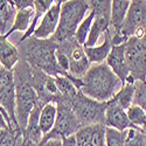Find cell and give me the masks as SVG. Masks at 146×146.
Listing matches in <instances>:
<instances>
[{
    "instance_id": "5bb4252c",
    "label": "cell",
    "mask_w": 146,
    "mask_h": 146,
    "mask_svg": "<svg viewBox=\"0 0 146 146\" xmlns=\"http://www.w3.org/2000/svg\"><path fill=\"white\" fill-rule=\"evenodd\" d=\"M105 126L116 129L118 131H126L129 129H133L132 124L129 120L126 111L112 101L106 102Z\"/></svg>"
},
{
    "instance_id": "2e32d148",
    "label": "cell",
    "mask_w": 146,
    "mask_h": 146,
    "mask_svg": "<svg viewBox=\"0 0 146 146\" xmlns=\"http://www.w3.org/2000/svg\"><path fill=\"white\" fill-rule=\"evenodd\" d=\"M20 56L18 47L14 46L7 35H0V63L6 69L12 70L19 62Z\"/></svg>"
},
{
    "instance_id": "6da1fadb",
    "label": "cell",
    "mask_w": 146,
    "mask_h": 146,
    "mask_svg": "<svg viewBox=\"0 0 146 146\" xmlns=\"http://www.w3.org/2000/svg\"><path fill=\"white\" fill-rule=\"evenodd\" d=\"M18 50L20 60L27 62L31 67L40 69L47 75L58 76L63 75L67 76L66 72L60 68L56 61V49L57 43L50 39H36L34 36L19 41Z\"/></svg>"
},
{
    "instance_id": "d4e9b609",
    "label": "cell",
    "mask_w": 146,
    "mask_h": 146,
    "mask_svg": "<svg viewBox=\"0 0 146 146\" xmlns=\"http://www.w3.org/2000/svg\"><path fill=\"white\" fill-rule=\"evenodd\" d=\"M22 131L18 127L0 130V146H21Z\"/></svg>"
},
{
    "instance_id": "5b68a950",
    "label": "cell",
    "mask_w": 146,
    "mask_h": 146,
    "mask_svg": "<svg viewBox=\"0 0 146 146\" xmlns=\"http://www.w3.org/2000/svg\"><path fill=\"white\" fill-rule=\"evenodd\" d=\"M125 57L130 70L126 83L146 80V35L131 36L125 42Z\"/></svg>"
},
{
    "instance_id": "30bf717a",
    "label": "cell",
    "mask_w": 146,
    "mask_h": 146,
    "mask_svg": "<svg viewBox=\"0 0 146 146\" xmlns=\"http://www.w3.org/2000/svg\"><path fill=\"white\" fill-rule=\"evenodd\" d=\"M60 13H61V4L57 3L47 11V13L40 20L38 27L35 28L32 36L41 40L50 39L57 29L60 21Z\"/></svg>"
},
{
    "instance_id": "9c48e42d",
    "label": "cell",
    "mask_w": 146,
    "mask_h": 146,
    "mask_svg": "<svg viewBox=\"0 0 146 146\" xmlns=\"http://www.w3.org/2000/svg\"><path fill=\"white\" fill-rule=\"evenodd\" d=\"M0 106L8 113L13 124L19 127L15 116V81L13 70L0 67ZM20 129V127H19Z\"/></svg>"
},
{
    "instance_id": "4316f807",
    "label": "cell",
    "mask_w": 146,
    "mask_h": 146,
    "mask_svg": "<svg viewBox=\"0 0 146 146\" xmlns=\"http://www.w3.org/2000/svg\"><path fill=\"white\" fill-rule=\"evenodd\" d=\"M127 136L126 131H118L112 127H108L105 130V146H125Z\"/></svg>"
},
{
    "instance_id": "ba28073f",
    "label": "cell",
    "mask_w": 146,
    "mask_h": 146,
    "mask_svg": "<svg viewBox=\"0 0 146 146\" xmlns=\"http://www.w3.org/2000/svg\"><path fill=\"white\" fill-rule=\"evenodd\" d=\"M57 48L66 53L69 58L68 75L74 78L81 80L91 67L90 61L88 60V56L84 52V47L81 46L75 38H71L62 41L61 43H57Z\"/></svg>"
},
{
    "instance_id": "e575fe53",
    "label": "cell",
    "mask_w": 146,
    "mask_h": 146,
    "mask_svg": "<svg viewBox=\"0 0 146 146\" xmlns=\"http://www.w3.org/2000/svg\"><path fill=\"white\" fill-rule=\"evenodd\" d=\"M64 1H68V0H62V3H64Z\"/></svg>"
},
{
    "instance_id": "277c9868",
    "label": "cell",
    "mask_w": 146,
    "mask_h": 146,
    "mask_svg": "<svg viewBox=\"0 0 146 146\" xmlns=\"http://www.w3.org/2000/svg\"><path fill=\"white\" fill-rule=\"evenodd\" d=\"M146 35V1L132 0L126 17L118 32L111 34L112 44L125 43L131 36L143 38Z\"/></svg>"
},
{
    "instance_id": "8fae6325",
    "label": "cell",
    "mask_w": 146,
    "mask_h": 146,
    "mask_svg": "<svg viewBox=\"0 0 146 146\" xmlns=\"http://www.w3.org/2000/svg\"><path fill=\"white\" fill-rule=\"evenodd\" d=\"M43 105L44 104H42L39 101V103L35 105L33 111L31 112L26 129L22 131L21 146H38L41 143L43 138V133L41 132V129L39 125V118H40V112Z\"/></svg>"
},
{
    "instance_id": "d590c367",
    "label": "cell",
    "mask_w": 146,
    "mask_h": 146,
    "mask_svg": "<svg viewBox=\"0 0 146 146\" xmlns=\"http://www.w3.org/2000/svg\"><path fill=\"white\" fill-rule=\"evenodd\" d=\"M0 67H1V63H0Z\"/></svg>"
},
{
    "instance_id": "d6a6232c",
    "label": "cell",
    "mask_w": 146,
    "mask_h": 146,
    "mask_svg": "<svg viewBox=\"0 0 146 146\" xmlns=\"http://www.w3.org/2000/svg\"><path fill=\"white\" fill-rule=\"evenodd\" d=\"M38 146H62V139L60 138H42Z\"/></svg>"
},
{
    "instance_id": "d6986e66",
    "label": "cell",
    "mask_w": 146,
    "mask_h": 146,
    "mask_svg": "<svg viewBox=\"0 0 146 146\" xmlns=\"http://www.w3.org/2000/svg\"><path fill=\"white\" fill-rule=\"evenodd\" d=\"M56 117H57V105L54 102L47 103L42 106L40 118H39V125L41 129V132L43 133V137L49 133L56 123Z\"/></svg>"
},
{
    "instance_id": "e0dca14e",
    "label": "cell",
    "mask_w": 146,
    "mask_h": 146,
    "mask_svg": "<svg viewBox=\"0 0 146 146\" xmlns=\"http://www.w3.org/2000/svg\"><path fill=\"white\" fill-rule=\"evenodd\" d=\"M132 0H112L111 1V13H110V33L113 34L119 31L123 23L126 13L130 8Z\"/></svg>"
},
{
    "instance_id": "f546056e",
    "label": "cell",
    "mask_w": 146,
    "mask_h": 146,
    "mask_svg": "<svg viewBox=\"0 0 146 146\" xmlns=\"http://www.w3.org/2000/svg\"><path fill=\"white\" fill-rule=\"evenodd\" d=\"M125 146H146V135L136 129H129Z\"/></svg>"
},
{
    "instance_id": "f1b7e54d",
    "label": "cell",
    "mask_w": 146,
    "mask_h": 146,
    "mask_svg": "<svg viewBox=\"0 0 146 146\" xmlns=\"http://www.w3.org/2000/svg\"><path fill=\"white\" fill-rule=\"evenodd\" d=\"M135 96L133 104L140 106L146 112V80L136 81L135 83Z\"/></svg>"
},
{
    "instance_id": "cb8c5ba5",
    "label": "cell",
    "mask_w": 146,
    "mask_h": 146,
    "mask_svg": "<svg viewBox=\"0 0 146 146\" xmlns=\"http://www.w3.org/2000/svg\"><path fill=\"white\" fill-rule=\"evenodd\" d=\"M133 96H135V84L125 83L121 87V89L115 95L113 98H111L110 101L118 104L125 111H127V109L133 104Z\"/></svg>"
},
{
    "instance_id": "ffe728a7",
    "label": "cell",
    "mask_w": 146,
    "mask_h": 146,
    "mask_svg": "<svg viewBox=\"0 0 146 146\" xmlns=\"http://www.w3.org/2000/svg\"><path fill=\"white\" fill-rule=\"evenodd\" d=\"M57 4V0H34V18H33V21H32V25L29 27V29L23 34L21 38H20V41L25 40L27 38H29V36L33 35L35 28L38 27L40 20L42 19V17L47 13V11L53 5Z\"/></svg>"
},
{
    "instance_id": "8992f818",
    "label": "cell",
    "mask_w": 146,
    "mask_h": 146,
    "mask_svg": "<svg viewBox=\"0 0 146 146\" xmlns=\"http://www.w3.org/2000/svg\"><path fill=\"white\" fill-rule=\"evenodd\" d=\"M71 108L82 126L91 124L105 125L106 102H98L92 100L80 90L71 103Z\"/></svg>"
},
{
    "instance_id": "603a6c76",
    "label": "cell",
    "mask_w": 146,
    "mask_h": 146,
    "mask_svg": "<svg viewBox=\"0 0 146 146\" xmlns=\"http://www.w3.org/2000/svg\"><path fill=\"white\" fill-rule=\"evenodd\" d=\"M34 18V8H26L18 11L14 23L12 26L11 31L6 34L7 36H11L14 32H27L32 25V21Z\"/></svg>"
},
{
    "instance_id": "52a82bcc",
    "label": "cell",
    "mask_w": 146,
    "mask_h": 146,
    "mask_svg": "<svg viewBox=\"0 0 146 146\" xmlns=\"http://www.w3.org/2000/svg\"><path fill=\"white\" fill-rule=\"evenodd\" d=\"M57 117L54 129L43 138H60L63 139L66 137L72 136L82 127L78 118L76 117L71 104L58 100L57 103Z\"/></svg>"
},
{
    "instance_id": "3957f363",
    "label": "cell",
    "mask_w": 146,
    "mask_h": 146,
    "mask_svg": "<svg viewBox=\"0 0 146 146\" xmlns=\"http://www.w3.org/2000/svg\"><path fill=\"white\" fill-rule=\"evenodd\" d=\"M90 8L86 0H68L61 4L60 21L55 34L52 36L56 43L75 38V33Z\"/></svg>"
},
{
    "instance_id": "484cf974",
    "label": "cell",
    "mask_w": 146,
    "mask_h": 146,
    "mask_svg": "<svg viewBox=\"0 0 146 146\" xmlns=\"http://www.w3.org/2000/svg\"><path fill=\"white\" fill-rule=\"evenodd\" d=\"M94 19H95V13L92 11H90V13L84 18V20L81 22V25L78 26V28H77V31L75 33V39L81 46H84L86 42H87V39L89 36Z\"/></svg>"
},
{
    "instance_id": "44dd1931",
    "label": "cell",
    "mask_w": 146,
    "mask_h": 146,
    "mask_svg": "<svg viewBox=\"0 0 146 146\" xmlns=\"http://www.w3.org/2000/svg\"><path fill=\"white\" fill-rule=\"evenodd\" d=\"M110 18L108 17H96L92 21V26L89 33V36L87 39V42L83 47H95L98 42L101 35H104V33L110 28Z\"/></svg>"
},
{
    "instance_id": "1f68e13d",
    "label": "cell",
    "mask_w": 146,
    "mask_h": 146,
    "mask_svg": "<svg viewBox=\"0 0 146 146\" xmlns=\"http://www.w3.org/2000/svg\"><path fill=\"white\" fill-rule=\"evenodd\" d=\"M17 7L18 11L20 9H26V8H33L34 6V0H12Z\"/></svg>"
},
{
    "instance_id": "7c38bea8",
    "label": "cell",
    "mask_w": 146,
    "mask_h": 146,
    "mask_svg": "<svg viewBox=\"0 0 146 146\" xmlns=\"http://www.w3.org/2000/svg\"><path fill=\"white\" fill-rule=\"evenodd\" d=\"M105 130L104 124H91L82 126L75 137L78 146H105Z\"/></svg>"
},
{
    "instance_id": "8d00e7d4",
    "label": "cell",
    "mask_w": 146,
    "mask_h": 146,
    "mask_svg": "<svg viewBox=\"0 0 146 146\" xmlns=\"http://www.w3.org/2000/svg\"><path fill=\"white\" fill-rule=\"evenodd\" d=\"M145 1H146V0H145Z\"/></svg>"
},
{
    "instance_id": "7402d4cb",
    "label": "cell",
    "mask_w": 146,
    "mask_h": 146,
    "mask_svg": "<svg viewBox=\"0 0 146 146\" xmlns=\"http://www.w3.org/2000/svg\"><path fill=\"white\" fill-rule=\"evenodd\" d=\"M55 83H56V87H57L60 96H61L60 100L66 101L71 104L72 101L75 100L76 95L80 91L76 88V86L70 81V78L68 76H63V75L55 76Z\"/></svg>"
},
{
    "instance_id": "4dcf8cb0",
    "label": "cell",
    "mask_w": 146,
    "mask_h": 146,
    "mask_svg": "<svg viewBox=\"0 0 146 146\" xmlns=\"http://www.w3.org/2000/svg\"><path fill=\"white\" fill-rule=\"evenodd\" d=\"M56 61H57V64L60 66V68L68 75V72H69V58H68L67 54L63 53L62 50H60L58 48L56 49Z\"/></svg>"
},
{
    "instance_id": "83f0119b",
    "label": "cell",
    "mask_w": 146,
    "mask_h": 146,
    "mask_svg": "<svg viewBox=\"0 0 146 146\" xmlns=\"http://www.w3.org/2000/svg\"><path fill=\"white\" fill-rule=\"evenodd\" d=\"M90 11H92L96 17H108L111 13L112 0H86Z\"/></svg>"
},
{
    "instance_id": "7a4b0ae2",
    "label": "cell",
    "mask_w": 146,
    "mask_h": 146,
    "mask_svg": "<svg viewBox=\"0 0 146 146\" xmlns=\"http://www.w3.org/2000/svg\"><path fill=\"white\" fill-rule=\"evenodd\" d=\"M124 84L106 64V62L91 64L87 74L81 78L80 90L98 102H109Z\"/></svg>"
},
{
    "instance_id": "ac0fdd59",
    "label": "cell",
    "mask_w": 146,
    "mask_h": 146,
    "mask_svg": "<svg viewBox=\"0 0 146 146\" xmlns=\"http://www.w3.org/2000/svg\"><path fill=\"white\" fill-rule=\"evenodd\" d=\"M18 9L12 0H0V35H6L14 23Z\"/></svg>"
},
{
    "instance_id": "836d02e7",
    "label": "cell",
    "mask_w": 146,
    "mask_h": 146,
    "mask_svg": "<svg viewBox=\"0 0 146 146\" xmlns=\"http://www.w3.org/2000/svg\"><path fill=\"white\" fill-rule=\"evenodd\" d=\"M62 146H78L75 135L63 138V139H62Z\"/></svg>"
},
{
    "instance_id": "4fadbf2b",
    "label": "cell",
    "mask_w": 146,
    "mask_h": 146,
    "mask_svg": "<svg viewBox=\"0 0 146 146\" xmlns=\"http://www.w3.org/2000/svg\"><path fill=\"white\" fill-rule=\"evenodd\" d=\"M105 62L110 67V69L120 78L123 84H125L130 76V70L125 57V43L113 44Z\"/></svg>"
},
{
    "instance_id": "9a60e30c",
    "label": "cell",
    "mask_w": 146,
    "mask_h": 146,
    "mask_svg": "<svg viewBox=\"0 0 146 146\" xmlns=\"http://www.w3.org/2000/svg\"><path fill=\"white\" fill-rule=\"evenodd\" d=\"M112 39H111V33L109 28L104 35H103V43L98 47H84V52H86L88 60L90 61L91 64L96 63H102L106 61L109 54L112 49Z\"/></svg>"
}]
</instances>
